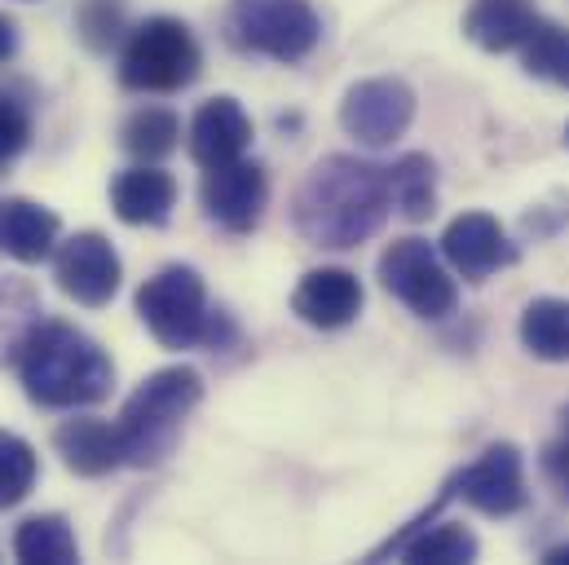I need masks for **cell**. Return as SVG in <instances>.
I'll return each instance as SVG.
<instances>
[{"mask_svg": "<svg viewBox=\"0 0 569 565\" xmlns=\"http://www.w3.org/2000/svg\"><path fill=\"white\" fill-rule=\"evenodd\" d=\"M380 282L389 296H398L420 318H446L455 314V279L446 275L441 257L428 248V239H393L380 257Z\"/></svg>", "mask_w": 569, "mask_h": 565, "instance_id": "obj_7", "label": "cell"}, {"mask_svg": "<svg viewBox=\"0 0 569 565\" xmlns=\"http://www.w3.org/2000/svg\"><path fill=\"white\" fill-rule=\"evenodd\" d=\"M521 67L557 89H569V27L539 18L521 44Z\"/></svg>", "mask_w": 569, "mask_h": 565, "instance_id": "obj_24", "label": "cell"}, {"mask_svg": "<svg viewBox=\"0 0 569 565\" xmlns=\"http://www.w3.org/2000/svg\"><path fill=\"white\" fill-rule=\"evenodd\" d=\"M13 553L18 562L27 565H71L80 562V548H76V531L67 517L58 513H40V517H27L13 535Z\"/></svg>", "mask_w": 569, "mask_h": 565, "instance_id": "obj_19", "label": "cell"}, {"mask_svg": "<svg viewBox=\"0 0 569 565\" xmlns=\"http://www.w3.org/2000/svg\"><path fill=\"white\" fill-rule=\"evenodd\" d=\"M31 141V111L13 93H0V168H9Z\"/></svg>", "mask_w": 569, "mask_h": 565, "instance_id": "obj_26", "label": "cell"}, {"mask_svg": "<svg viewBox=\"0 0 569 565\" xmlns=\"http://www.w3.org/2000/svg\"><path fill=\"white\" fill-rule=\"evenodd\" d=\"M411 120H416V89L407 80H393V76L362 80L340 102L345 133L358 138L362 146H389L411 129Z\"/></svg>", "mask_w": 569, "mask_h": 565, "instance_id": "obj_8", "label": "cell"}, {"mask_svg": "<svg viewBox=\"0 0 569 565\" xmlns=\"http://www.w3.org/2000/svg\"><path fill=\"white\" fill-rule=\"evenodd\" d=\"M13 53H18V27H13V18L0 13V62H9Z\"/></svg>", "mask_w": 569, "mask_h": 565, "instance_id": "obj_28", "label": "cell"}, {"mask_svg": "<svg viewBox=\"0 0 569 565\" xmlns=\"http://www.w3.org/2000/svg\"><path fill=\"white\" fill-rule=\"evenodd\" d=\"M53 446H58L62 464H67L71 473H80V477H107V473H116L120 464H129L120 424H107V420H98V416L62 420L53 428Z\"/></svg>", "mask_w": 569, "mask_h": 565, "instance_id": "obj_15", "label": "cell"}, {"mask_svg": "<svg viewBox=\"0 0 569 565\" xmlns=\"http://www.w3.org/2000/svg\"><path fill=\"white\" fill-rule=\"evenodd\" d=\"M566 141H569V125H566Z\"/></svg>", "mask_w": 569, "mask_h": 565, "instance_id": "obj_30", "label": "cell"}, {"mask_svg": "<svg viewBox=\"0 0 569 565\" xmlns=\"http://www.w3.org/2000/svg\"><path fill=\"white\" fill-rule=\"evenodd\" d=\"M138 318L163 349H190L199 340H217L208 314V287L190 266H163L138 287Z\"/></svg>", "mask_w": 569, "mask_h": 565, "instance_id": "obj_5", "label": "cell"}, {"mask_svg": "<svg viewBox=\"0 0 569 565\" xmlns=\"http://www.w3.org/2000/svg\"><path fill=\"white\" fill-rule=\"evenodd\" d=\"M291 309H296L300 323L322 327V331L349 327L362 314V282H358V275L336 270V266L309 270L291 291Z\"/></svg>", "mask_w": 569, "mask_h": 565, "instance_id": "obj_13", "label": "cell"}, {"mask_svg": "<svg viewBox=\"0 0 569 565\" xmlns=\"http://www.w3.org/2000/svg\"><path fill=\"white\" fill-rule=\"evenodd\" d=\"M521 345L543 358V363H566L569 358V300L561 296H539L521 314Z\"/></svg>", "mask_w": 569, "mask_h": 565, "instance_id": "obj_20", "label": "cell"}, {"mask_svg": "<svg viewBox=\"0 0 569 565\" xmlns=\"http://www.w3.org/2000/svg\"><path fill=\"white\" fill-rule=\"evenodd\" d=\"M441 257L468 282L490 279L495 270H503V266L517 261L503 226L490 212H463V217H455L446 226V235H441Z\"/></svg>", "mask_w": 569, "mask_h": 565, "instance_id": "obj_12", "label": "cell"}, {"mask_svg": "<svg viewBox=\"0 0 569 565\" xmlns=\"http://www.w3.org/2000/svg\"><path fill=\"white\" fill-rule=\"evenodd\" d=\"M199 204H203V217L217 221L230 235L257 230V221H261V212L270 204L266 168L248 163V159H234V163H221V168H203Z\"/></svg>", "mask_w": 569, "mask_h": 565, "instance_id": "obj_11", "label": "cell"}, {"mask_svg": "<svg viewBox=\"0 0 569 565\" xmlns=\"http://www.w3.org/2000/svg\"><path fill=\"white\" fill-rule=\"evenodd\" d=\"M120 146L142 159V163H154V159H168L177 146H181V120L163 107H146V111H133L120 129Z\"/></svg>", "mask_w": 569, "mask_h": 565, "instance_id": "obj_23", "label": "cell"}, {"mask_svg": "<svg viewBox=\"0 0 569 565\" xmlns=\"http://www.w3.org/2000/svg\"><path fill=\"white\" fill-rule=\"evenodd\" d=\"M36 477H40V459H36L31 442L0 428V508L22 504L36 486Z\"/></svg>", "mask_w": 569, "mask_h": 565, "instance_id": "obj_25", "label": "cell"}, {"mask_svg": "<svg viewBox=\"0 0 569 565\" xmlns=\"http://www.w3.org/2000/svg\"><path fill=\"white\" fill-rule=\"evenodd\" d=\"M203 49L181 18H146L120 53V85L133 93H177L199 80Z\"/></svg>", "mask_w": 569, "mask_h": 565, "instance_id": "obj_4", "label": "cell"}, {"mask_svg": "<svg viewBox=\"0 0 569 565\" xmlns=\"http://www.w3.org/2000/svg\"><path fill=\"white\" fill-rule=\"evenodd\" d=\"M199 398H203V376L194 367H163V371L146 376L120 412L129 464H159L181 420L199 407Z\"/></svg>", "mask_w": 569, "mask_h": 565, "instance_id": "obj_3", "label": "cell"}, {"mask_svg": "<svg viewBox=\"0 0 569 565\" xmlns=\"http://www.w3.org/2000/svg\"><path fill=\"white\" fill-rule=\"evenodd\" d=\"M172 204H177V181L154 163L124 168L111 181V208L124 226H163L172 217Z\"/></svg>", "mask_w": 569, "mask_h": 565, "instance_id": "obj_16", "label": "cell"}, {"mask_svg": "<svg viewBox=\"0 0 569 565\" xmlns=\"http://www.w3.org/2000/svg\"><path fill=\"white\" fill-rule=\"evenodd\" d=\"M389 212H393L389 168H376L353 155H327L322 163H313L291 204L296 230L313 248H336V252L367 244Z\"/></svg>", "mask_w": 569, "mask_h": 565, "instance_id": "obj_1", "label": "cell"}, {"mask_svg": "<svg viewBox=\"0 0 569 565\" xmlns=\"http://www.w3.org/2000/svg\"><path fill=\"white\" fill-rule=\"evenodd\" d=\"M53 279L62 287V296H71L76 305L102 309L120 291L124 266H120V252L111 248L107 235L80 230L67 244H58V252H53Z\"/></svg>", "mask_w": 569, "mask_h": 565, "instance_id": "obj_9", "label": "cell"}, {"mask_svg": "<svg viewBox=\"0 0 569 565\" xmlns=\"http://www.w3.org/2000/svg\"><path fill=\"white\" fill-rule=\"evenodd\" d=\"M450 495H459L463 504H472L486 517H512V513H521L526 499H530L521 450L512 442L486 446V455L477 464H468V468L455 473Z\"/></svg>", "mask_w": 569, "mask_h": 565, "instance_id": "obj_10", "label": "cell"}, {"mask_svg": "<svg viewBox=\"0 0 569 565\" xmlns=\"http://www.w3.org/2000/svg\"><path fill=\"white\" fill-rule=\"evenodd\" d=\"M252 146V120L239 107V98H208L194 120H190V155L199 168H221L243 159V150Z\"/></svg>", "mask_w": 569, "mask_h": 565, "instance_id": "obj_14", "label": "cell"}, {"mask_svg": "<svg viewBox=\"0 0 569 565\" xmlns=\"http://www.w3.org/2000/svg\"><path fill=\"white\" fill-rule=\"evenodd\" d=\"M0 252L22 266L53 257L58 252V217L31 199H4L0 204Z\"/></svg>", "mask_w": 569, "mask_h": 565, "instance_id": "obj_17", "label": "cell"}, {"mask_svg": "<svg viewBox=\"0 0 569 565\" xmlns=\"http://www.w3.org/2000/svg\"><path fill=\"white\" fill-rule=\"evenodd\" d=\"M13 363H18V380L27 398L49 412L93 407L116 385V363L107 358V349L80 327L53 323V318H40L27 331Z\"/></svg>", "mask_w": 569, "mask_h": 565, "instance_id": "obj_2", "label": "cell"}, {"mask_svg": "<svg viewBox=\"0 0 569 565\" xmlns=\"http://www.w3.org/2000/svg\"><path fill=\"white\" fill-rule=\"evenodd\" d=\"M398 557L407 562H432V565H463V562H477L481 544L472 531L455 526V522H441V526H428L420 535H407L398 544H389Z\"/></svg>", "mask_w": 569, "mask_h": 565, "instance_id": "obj_21", "label": "cell"}, {"mask_svg": "<svg viewBox=\"0 0 569 565\" xmlns=\"http://www.w3.org/2000/svg\"><path fill=\"white\" fill-rule=\"evenodd\" d=\"M535 22H539L535 0H472V9L463 13L468 40L481 44L486 53L521 49L526 36L535 31Z\"/></svg>", "mask_w": 569, "mask_h": 565, "instance_id": "obj_18", "label": "cell"}, {"mask_svg": "<svg viewBox=\"0 0 569 565\" xmlns=\"http://www.w3.org/2000/svg\"><path fill=\"white\" fill-rule=\"evenodd\" d=\"M389 190H393V208L407 221H425L437 208V168L428 155H402L389 168Z\"/></svg>", "mask_w": 569, "mask_h": 565, "instance_id": "obj_22", "label": "cell"}, {"mask_svg": "<svg viewBox=\"0 0 569 565\" xmlns=\"http://www.w3.org/2000/svg\"><path fill=\"white\" fill-rule=\"evenodd\" d=\"M548 565H569V544L552 548V553H548Z\"/></svg>", "mask_w": 569, "mask_h": 565, "instance_id": "obj_29", "label": "cell"}, {"mask_svg": "<svg viewBox=\"0 0 569 565\" xmlns=\"http://www.w3.org/2000/svg\"><path fill=\"white\" fill-rule=\"evenodd\" d=\"M543 477L552 482V490L569 504V428H566V437H557V442L543 450Z\"/></svg>", "mask_w": 569, "mask_h": 565, "instance_id": "obj_27", "label": "cell"}, {"mask_svg": "<svg viewBox=\"0 0 569 565\" xmlns=\"http://www.w3.org/2000/svg\"><path fill=\"white\" fill-rule=\"evenodd\" d=\"M226 31L243 53H261L274 62H300L313 53L322 22L309 0H234Z\"/></svg>", "mask_w": 569, "mask_h": 565, "instance_id": "obj_6", "label": "cell"}]
</instances>
